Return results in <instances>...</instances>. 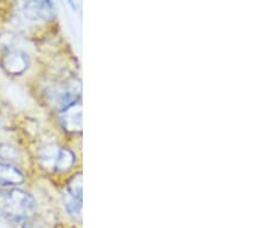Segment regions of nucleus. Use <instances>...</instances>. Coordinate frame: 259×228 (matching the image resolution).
I'll use <instances>...</instances> for the list:
<instances>
[{
	"mask_svg": "<svg viewBox=\"0 0 259 228\" xmlns=\"http://www.w3.org/2000/svg\"><path fill=\"white\" fill-rule=\"evenodd\" d=\"M31 66L28 53L18 48L0 50V69L8 76L20 77L26 74Z\"/></svg>",
	"mask_w": 259,
	"mask_h": 228,
	"instance_id": "nucleus-2",
	"label": "nucleus"
},
{
	"mask_svg": "<svg viewBox=\"0 0 259 228\" xmlns=\"http://www.w3.org/2000/svg\"><path fill=\"white\" fill-rule=\"evenodd\" d=\"M76 163V156L68 148L61 147L58 156L56 166H54V174H65L69 172Z\"/></svg>",
	"mask_w": 259,
	"mask_h": 228,
	"instance_id": "nucleus-7",
	"label": "nucleus"
},
{
	"mask_svg": "<svg viewBox=\"0 0 259 228\" xmlns=\"http://www.w3.org/2000/svg\"><path fill=\"white\" fill-rule=\"evenodd\" d=\"M61 147L56 142L47 141L41 143L36 151V158L39 167L44 171L53 173Z\"/></svg>",
	"mask_w": 259,
	"mask_h": 228,
	"instance_id": "nucleus-5",
	"label": "nucleus"
},
{
	"mask_svg": "<svg viewBox=\"0 0 259 228\" xmlns=\"http://www.w3.org/2000/svg\"><path fill=\"white\" fill-rule=\"evenodd\" d=\"M59 122L61 128L69 134H78L82 131V106L77 101L64 110L59 111Z\"/></svg>",
	"mask_w": 259,
	"mask_h": 228,
	"instance_id": "nucleus-4",
	"label": "nucleus"
},
{
	"mask_svg": "<svg viewBox=\"0 0 259 228\" xmlns=\"http://www.w3.org/2000/svg\"><path fill=\"white\" fill-rule=\"evenodd\" d=\"M26 182V174L20 166L0 161V188L20 187Z\"/></svg>",
	"mask_w": 259,
	"mask_h": 228,
	"instance_id": "nucleus-6",
	"label": "nucleus"
},
{
	"mask_svg": "<svg viewBox=\"0 0 259 228\" xmlns=\"http://www.w3.org/2000/svg\"><path fill=\"white\" fill-rule=\"evenodd\" d=\"M67 194L82 201V173H76L67 182Z\"/></svg>",
	"mask_w": 259,
	"mask_h": 228,
	"instance_id": "nucleus-9",
	"label": "nucleus"
},
{
	"mask_svg": "<svg viewBox=\"0 0 259 228\" xmlns=\"http://www.w3.org/2000/svg\"><path fill=\"white\" fill-rule=\"evenodd\" d=\"M66 211L74 218L81 217V201L76 200L70 196V195L66 194V197L64 198Z\"/></svg>",
	"mask_w": 259,
	"mask_h": 228,
	"instance_id": "nucleus-10",
	"label": "nucleus"
},
{
	"mask_svg": "<svg viewBox=\"0 0 259 228\" xmlns=\"http://www.w3.org/2000/svg\"><path fill=\"white\" fill-rule=\"evenodd\" d=\"M18 7V18L23 23H49L56 19V6L51 2H23Z\"/></svg>",
	"mask_w": 259,
	"mask_h": 228,
	"instance_id": "nucleus-3",
	"label": "nucleus"
},
{
	"mask_svg": "<svg viewBox=\"0 0 259 228\" xmlns=\"http://www.w3.org/2000/svg\"><path fill=\"white\" fill-rule=\"evenodd\" d=\"M38 210L35 196L21 187L0 188V215L12 223L31 220Z\"/></svg>",
	"mask_w": 259,
	"mask_h": 228,
	"instance_id": "nucleus-1",
	"label": "nucleus"
},
{
	"mask_svg": "<svg viewBox=\"0 0 259 228\" xmlns=\"http://www.w3.org/2000/svg\"><path fill=\"white\" fill-rule=\"evenodd\" d=\"M22 153L15 145L0 141V161L20 166Z\"/></svg>",
	"mask_w": 259,
	"mask_h": 228,
	"instance_id": "nucleus-8",
	"label": "nucleus"
},
{
	"mask_svg": "<svg viewBox=\"0 0 259 228\" xmlns=\"http://www.w3.org/2000/svg\"><path fill=\"white\" fill-rule=\"evenodd\" d=\"M0 35H2V32H0Z\"/></svg>",
	"mask_w": 259,
	"mask_h": 228,
	"instance_id": "nucleus-11",
	"label": "nucleus"
}]
</instances>
